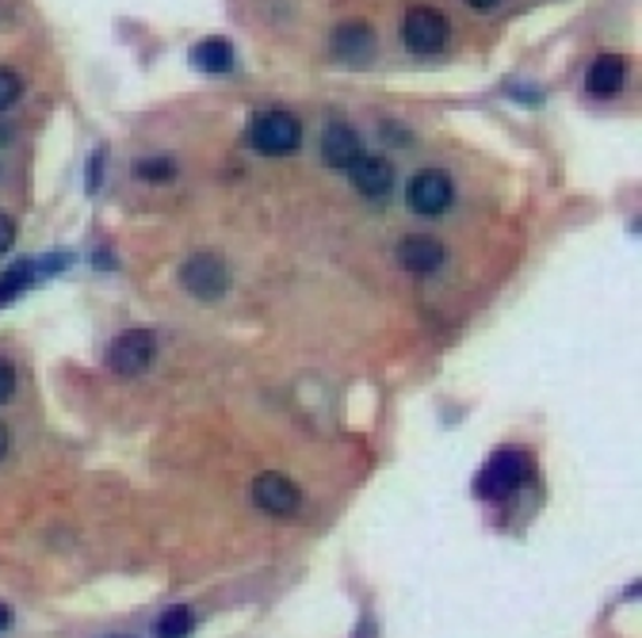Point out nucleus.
Wrapping results in <instances>:
<instances>
[{"mask_svg": "<svg viewBox=\"0 0 642 638\" xmlns=\"http://www.w3.org/2000/svg\"><path fill=\"white\" fill-rule=\"evenodd\" d=\"M248 138H253V149L264 157H287L299 149L302 142V126L291 111H261L248 126Z\"/></svg>", "mask_w": 642, "mask_h": 638, "instance_id": "nucleus-1", "label": "nucleus"}, {"mask_svg": "<svg viewBox=\"0 0 642 638\" xmlns=\"http://www.w3.org/2000/svg\"><path fill=\"white\" fill-rule=\"evenodd\" d=\"M447 35H452V27H447V15L440 8L417 4L401 20V38L413 54H440L447 46Z\"/></svg>", "mask_w": 642, "mask_h": 638, "instance_id": "nucleus-2", "label": "nucleus"}, {"mask_svg": "<svg viewBox=\"0 0 642 638\" xmlns=\"http://www.w3.org/2000/svg\"><path fill=\"white\" fill-rule=\"evenodd\" d=\"M524 478H528V456L524 451H517V448H505V451H497L486 467H482L478 493L482 497L501 501V497H509V493H517L520 485H524Z\"/></svg>", "mask_w": 642, "mask_h": 638, "instance_id": "nucleus-3", "label": "nucleus"}, {"mask_svg": "<svg viewBox=\"0 0 642 638\" xmlns=\"http://www.w3.org/2000/svg\"><path fill=\"white\" fill-rule=\"evenodd\" d=\"M455 199V188H452V177L444 169H424L409 180L406 188V203L413 206L417 214H444Z\"/></svg>", "mask_w": 642, "mask_h": 638, "instance_id": "nucleus-4", "label": "nucleus"}, {"mask_svg": "<svg viewBox=\"0 0 642 638\" xmlns=\"http://www.w3.org/2000/svg\"><path fill=\"white\" fill-rule=\"evenodd\" d=\"M180 279H184V287H188V291L196 294V299H203V302L219 299V294L230 287L226 260L214 257V253H196V257L184 265Z\"/></svg>", "mask_w": 642, "mask_h": 638, "instance_id": "nucleus-5", "label": "nucleus"}, {"mask_svg": "<svg viewBox=\"0 0 642 638\" xmlns=\"http://www.w3.org/2000/svg\"><path fill=\"white\" fill-rule=\"evenodd\" d=\"M154 352H157L154 333L131 329V333H123V337L111 340L108 363H111V371L115 374H142L150 363H154Z\"/></svg>", "mask_w": 642, "mask_h": 638, "instance_id": "nucleus-6", "label": "nucleus"}, {"mask_svg": "<svg viewBox=\"0 0 642 638\" xmlns=\"http://www.w3.org/2000/svg\"><path fill=\"white\" fill-rule=\"evenodd\" d=\"M299 485L291 482V478L284 474H261L253 482V505L264 508L268 516H291L295 508H299Z\"/></svg>", "mask_w": 642, "mask_h": 638, "instance_id": "nucleus-7", "label": "nucleus"}, {"mask_svg": "<svg viewBox=\"0 0 642 638\" xmlns=\"http://www.w3.org/2000/svg\"><path fill=\"white\" fill-rule=\"evenodd\" d=\"M364 157V142L352 131L348 123H329L325 134H321V161L329 169H352V165Z\"/></svg>", "mask_w": 642, "mask_h": 638, "instance_id": "nucleus-8", "label": "nucleus"}, {"mask_svg": "<svg viewBox=\"0 0 642 638\" xmlns=\"http://www.w3.org/2000/svg\"><path fill=\"white\" fill-rule=\"evenodd\" d=\"M398 257H401V265H406L413 276H432V272H440V265H444L447 253H444V242H440V237L409 234L406 242H401Z\"/></svg>", "mask_w": 642, "mask_h": 638, "instance_id": "nucleus-9", "label": "nucleus"}, {"mask_svg": "<svg viewBox=\"0 0 642 638\" xmlns=\"http://www.w3.org/2000/svg\"><path fill=\"white\" fill-rule=\"evenodd\" d=\"M352 183H356L359 195L367 199H383L390 188H395V165L387 161V157H359L356 165H352Z\"/></svg>", "mask_w": 642, "mask_h": 638, "instance_id": "nucleus-10", "label": "nucleus"}, {"mask_svg": "<svg viewBox=\"0 0 642 638\" xmlns=\"http://www.w3.org/2000/svg\"><path fill=\"white\" fill-rule=\"evenodd\" d=\"M333 51L348 61H367L375 54V35L367 23H341L333 31Z\"/></svg>", "mask_w": 642, "mask_h": 638, "instance_id": "nucleus-11", "label": "nucleus"}, {"mask_svg": "<svg viewBox=\"0 0 642 638\" xmlns=\"http://www.w3.org/2000/svg\"><path fill=\"white\" fill-rule=\"evenodd\" d=\"M191 61H196L203 74H230L234 69V46L226 38H203V43L191 51Z\"/></svg>", "mask_w": 642, "mask_h": 638, "instance_id": "nucleus-12", "label": "nucleus"}, {"mask_svg": "<svg viewBox=\"0 0 642 638\" xmlns=\"http://www.w3.org/2000/svg\"><path fill=\"white\" fill-rule=\"evenodd\" d=\"M589 89L597 96H612L623 89V58L616 54H600L589 69Z\"/></svg>", "mask_w": 642, "mask_h": 638, "instance_id": "nucleus-13", "label": "nucleus"}, {"mask_svg": "<svg viewBox=\"0 0 642 638\" xmlns=\"http://www.w3.org/2000/svg\"><path fill=\"white\" fill-rule=\"evenodd\" d=\"M35 272L38 265L35 260H20V265H12L4 276H0V306H8V302L15 299V294H23L31 283H35Z\"/></svg>", "mask_w": 642, "mask_h": 638, "instance_id": "nucleus-14", "label": "nucleus"}, {"mask_svg": "<svg viewBox=\"0 0 642 638\" xmlns=\"http://www.w3.org/2000/svg\"><path fill=\"white\" fill-rule=\"evenodd\" d=\"M191 631H196V616L188 604H176L157 619V638H188Z\"/></svg>", "mask_w": 642, "mask_h": 638, "instance_id": "nucleus-15", "label": "nucleus"}, {"mask_svg": "<svg viewBox=\"0 0 642 638\" xmlns=\"http://www.w3.org/2000/svg\"><path fill=\"white\" fill-rule=\"evenodd\" d=\"M139 177L150 183H168L176 180V165L168 157H146V161H139Z\"/></svg>", "mask_w": 642, "mask_h": 638, "instance_id": "nucleus-16", "label": "nucleus"}, {"mask_svg": "<svg viewBox=\"0 0 642 638\" xmlns=\"http://www.w3.org/2000/svg\"><path fill=\"white\" fill-rule=\"evenodd\" d=\"M20 92H23L20 74H15V69H8V66H0V111L12 108V103L20 100Z\"/></svg>", "mask_w": 642, "mask_h": 638, "instance_id": "nucleus-17", "label": "nucleus"}, {"mask_svg": "<svg viewBox=\"0 0 642 638\" xmlns=\"http://www.w3.org/2000/svg\"><path fill=\"white\" fill-rule=\"evenodd\" d=\"M12 394H15V367L0 360V402H8Z\"/></svg>", "mask_w": 642, "mask_h": 638, "instance_id": "nucleus-18", "label": "nucleus"}, {"mask_svg": "<svg viewBox=\"0 0 642 638\" xmlns=\"http://www.w3.org/2000/svg\"><path fill=\"white\" fill-rule=\"evenodd\" d=\"M12 242H15V226H12V219H8V214L0 211V257H4V253L12 249Z\"/></svg>", "mask_w": 642, "mask_h": 638, "instance_id": "nucleus-19", "label": "nucleus"}, {"mask_svg": "<svg viewBox=\"0 0 642 638\" xmlns=\"http://www.w3.org/2000/svg\"><path fill=\"white\" fill-rule=\"evenodd\" d=\"M467 4L475 8V12H489V8H497L501 0H467Z\"/></svg>", "mask_w": 642, "mask_h": 638, "instance_id": "nucleus-20", "label": "nucleus"}, {"mask_svg": "<svg viewBox=\"0 0 642 638\" xmlns=\"http://www.w3.org/2000/svg\"><path fill=\"white\" fill-rule=\"evenodd\" d=\"M4 456H8V428L0 425V459H4Z\"/></svg>", "mask_w": 642, "mask_h": 638, "instance_id": "nucleus-21", "label": "nucleus"}, {"mask_svg": "<svg viewBox=\"0 0 642 638\" xmlns=\"http://www.w3.org/2000/svg\"><path fill=\"white\" fill-rule=\"evenodd\" d=\"M8 624H12V612H8L4 604H0V631H4Z\"/></svg>", "mask_w": 642, "mask_h": 638, "instance_id": "nucleus-22", "label": "nucleus"}]
</instances>
